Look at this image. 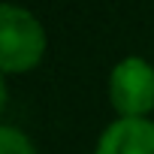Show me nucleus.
Masks as SVG:
<instances>
[{
    "mask_svg": "<svg viewBox=\"0 0 154 154\" xmlns=\"http://www.w3.org/2000/svg\"><path fill=\"white\" fill-rule=\"evenodd\" d=\"M45 45V27L30 9L0 3V69L6 75L33 69L42 60Z\"/></svg>",
    "mask_w": 154,
    "mask_h": 154,
    "instance_id": "1",
    "label": "nucleus"
},
{
    "mask_svg": "<svg viewBox=\"0 0 154 154\" xmlns=\"http://www.w3.org/2000/svg\"><path fill=\"white\" fill-rule=\"evenodd\" d=\"M109 100L118 118H148L154 109V66L139 57H121L109 72Z\"/></svg>",
    "mask_w": 154,
    "mask_h": 154,
    "instance_id": "2",
    "label": "nucleus"
},
{
    "mask_svg": "<svg viewBox=\"0 0 154 154\" xmlns=\"http://www.w3.org/2000/svg\"><path fill=\"white\" fill-rule=\"evenodd\" d=\"M94 154H154V121L115 118L100 133Z\"/></svg>",
    "mask_w": 154,
    "mask_h": 154,
    "instance_id": "3",
    "label": "nucleus"
},
{
    "mask_svg": "<svg viewBox=\"0 0 154 154\" xmlns=\"http://www.w3.org/2000/svg\"><path fill=\"white\" fill-rule=\"evenodd\" d=\"M0 154H36V148L24 136V130L12 124H0Z\"/></svg>",
    "mask_w": 154,
    "mask_h": 154,
    "instance_id": "4",
    "label": "nucleus"
}]
</instances>
